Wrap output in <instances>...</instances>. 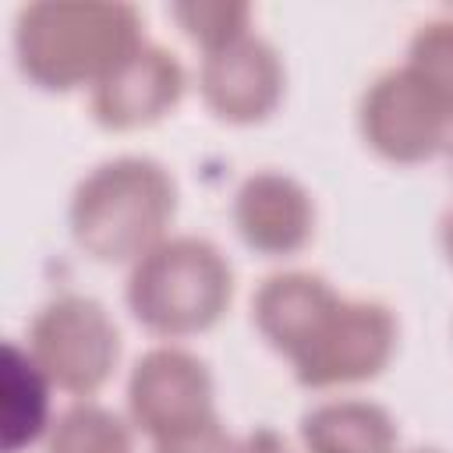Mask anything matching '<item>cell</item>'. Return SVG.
<instances>
[{"mask_svg":"<svg viewBox=\"0 0 453 453\" xmlns=\"http://www.w3.org/2000/svg\"><path fill=\"white\" fill-rule=\"evenodd\" d=\"M180 60L156 42H142L92 88V117L110 131L145 127L166 117L180 103Z\"/></svg>","mask_w":453,"mask_h":453,"instance_id":"obj_8","label":"cell"},{"mask_svg":"<svg viewBox=\"0 0 453 453\" xmlns=\"http://www.w3.org/2000/svg\"><path fill=\"white\" fill-rule=\"evenodd\" d=\"M403 67L439 99L453 120V18L425 21L411 39Z\"/></svg>","mask_w":453,"mask_h":453,"instance_id":"obj_15","label":"cell"},{"mask_svg":"<svg viewBox=\"0 0 453 453\" xmlns=\"http://www.w3.org/2000/svg\"><path fill=\"white\" fill-rule=\"evenodd\" d=\"M50 379L18 343L4 347V449L18 453L46 432L50 414Z\"/></svg>","mask_w":453,"mask_h":453,"instance_id":"obj_13","label":"cell"},{"mask_svg":"<svg viewBox=\"0 0 453 453\" xmlns=\"http://www.w3.org/2000/svg\"><path fill=\"white\" fill-rule=\"evenodd\" d=\"M198 88L219 120L258 124L283 96V64L265 39L244 35L205 57Z\"/></svg>","mask_w":453,"mask_h":453,"instance_id":"obj_9","label":"cell"},{"mask_svg":"<svg viewBox=\"0 0 453 453\" xmlns=\"http://www.w3.org/2000/svg\"><path fill=\"white\" fill-rule=\"evenodd\" d=\"M241 453H290V449L283 446V439H280L276 432L258 428V432H251L248 439H241Z\"/></svg>","mask_w":453,"mask_h":453,"instance_id":"obj_18","label":"cell"},{"mask_svg":"<svg viewBox=\"0 0 453 453\" xmlns=\"http://www.w3.org/2000/svg\"><path fill=\"white\" fill-rule=\"evenodd\" d=\"M234 294V269L202 237H166L134 262L127 280L131 315L159 336H191L219 322Z\"/></svg>","mask_w":453,"mask_h":453,"instance_id":"obj_3","label":"cell"},{"mask_svg":"<svg viewBox=\"0 0 453 453\" xmlns=\"http://www.w3.org/2000/svg\"><path fill=\"white\" fill-rule=\"evenodd\" d=\"M336 297L340 294L315 273H276L258 287L251 315L269 347L290 357L319 326V319L333 308Z\"/></svg>","mask_w":453,"mask_h":453,"instance_id":"obj_11","label":"cell"},{"mask_svg":"<svg viewBox=\"0 0 453 453\" xmlns=\"http://www.w3.org/2000/svg\"><path fill=\"white\" fill-rule=\"evenodd\" d=\"M177 212V184L149 156L99 163L71 195L74 244L96 262H138L166 241Z\"/></svg>","mask_w":453,"mask_h":453,"instance_id":"obj_2","label":"cell"},{"mask_svg":"<svg viewBox=\"0 0 453 453\" xmlns=\"http://www.w3.org/2000/svg\"><path fill=\"white\" fill-rule=\"evenodd\" d=\"M28 354L53 389L92 396L117 368L120 333L99 301L64 294L42 304L32 319Z\"/></svg>","mask_w":453,"mask_h":453,"instance_id":"obj_4","label":"cell"},{"mask_svg":"<svg viewBox=\"0 0 453 453\" xmlns=\"http://www.w3.org/2000/svg\"><path fill=\"white\" fill-rule=\"evenodd\" d=\"M357 124L361 138L382 159L421 163L442 149L449 113L407 67H393L379 74L361 96Z\"/></svg>","mask_w":453,"mask_h":453,"instance_id":"obj_7","label":"cell"},{"mask_svg":"<svg viewBox=\"0 0 453 453\" xmlns=\"http://www.w3.org/2000/svg\"><path fill=\"white\" fill-rule=\"evenodd\" d=\"M414 453H439V449H414Z\"/></svg>","mask_w":453,"mask_h":453,"instance_id":"obj_20","label":"cell"},{"mask_svg":"<svg viewBox=\"0 0 453 453\" xmlns=\"http://www.w3.org/2000/svg\"><path fill=\"white\" fill-rule=\"evenodd\" d=\"M396 347V322L379 301L336 297L308 340L287 357L301 386L326 389L375 379Z\"/></svg>","mask_w":453,"mask_h":453,"instance_id":"obj_5","label":"cell"},{"mask_svg":"<svg viewBox=\"0 0 453 453\" xmlns=\"http://www.w3.org/2000/svg\"><path fill=\"white\" fill-rule=\"evenodd\" d=\"M134 7L106 0H42L18 14L14 53L21 74L46 92L99 85L142 46Z\"/></svg>","mask_w":453,"mask_h":453,"instance_id":"obj_1","label":"cell"},{"mask_svg":"<svg viewBox=\"0 0 453 453\" xmlns=\"http://www.w3.org/2000/svg\"><path fill=\"white\" fill-rule=\"evenodd\" d=\"M46 453H134L124 418L99 403H74L53 425Z\"/></svg>","mask_w":453,"mask_h":453,"instance_id":"obj_14","label":"cell"},{"mask_svg":"<svg viewBox=\"0 0 453 453\" xmlns=\"http://www.w3.org/2000/svg\"><path fill=\"white\" fill-rule=\"evenodd\" d=\"M156 453H241V442L219 425V418H212L205 425H195L170 439H159Z\"/></svg>","mask_w":453,"mask_h":453,"instance_id":"obj_17","label":"cell"},{"mask_svg":"<svg viewBox=\"0 0 453 453\" xmlns=\"http://www.w3.org/2000/svg\"><path fill=\"white\" fill-rule=\"evenodd\" d=\"M308 453H393L396 425L372 400H329L301 418Z\"/></svg>","mask_w":453,"mask_h":453,"instance_id":"obj_12","label":"cell"},{"mask_svg":"<svg viewBox=\"0 0 453 453\" xmlns=\"http://www.w3.org/2000/svg\"><path fill=\"white\" fill-rule=\"evenodd\" d=\"M127 411L152 442L212 421V375L205 361L180 347L142 354L127 379Z\"/></svg>","mask_w":453,"mask_h":453,"instance_id":"obj_6","label":"cell"},{"mask_svg":"<svg viewBox=\"0 0 453 453\" xmlns=\"http://www.w3.org/2000/svg\"><path fill=\"white\" fill-rule=\"evenodd\" d=\"M439 241H442L446 258L453 262V202H449V205H446V212H442V223H439Z\"/></svg>","mask_w":453,"mask_h":453,"instance_id":"obj_19","label":"cell"},{"mask_svg":"<svg viewBox=\"0 0 453 453\" xmlns=\"http://www.w3.org/2000/svg\"><path fill=\"white\" fill-rule=\"evenodd\" d=\"M170 14L180 25V32L205 50V57L244 39L251 18L248 4H234V0H188V4H173Z\"/></svg>","mask_w":453,"mask_h":453,"instance_id":"obj_16","label":"cell"},{"mask_svg":"<svg viewBox=\"0 0 453 453\" xmlns=\"http://www.w3.org/2000/svg\"><path fill=\"white\" fill-rule=\"evenodd\" d=\"M234 226L258 255H294L315 230V205L294 177L258 170L234 195Z\"/></svg>","mask_w":453,"mask_h":453,"instance_id":"obj_10","label":"cell"}]
</instances>
